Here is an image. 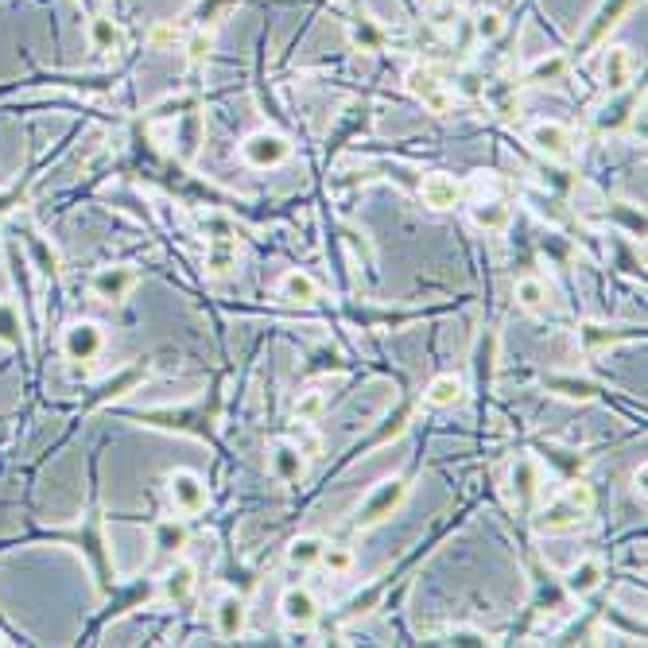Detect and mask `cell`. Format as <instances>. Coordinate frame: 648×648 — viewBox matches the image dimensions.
Here are the masks:
<instances>
[{
    "instance_id": "6da1fadb",
    "label": "cell",
    "mask_w": 648,
    "mask_h": 648,
    "mask_svg": "<svg viewBox=\"0 0 648 648\" xmlns=\"http://www.w3.org/2000/svg\"><path fill=\"white\" fill-rule=\"evenodd\" d=\"M136 420L152 423V427H167V431H187V435L214 443V431H218V420H222V385L210 392V400L202 396L191 408H156V412H140Z\"/></svg>"
},
{
    "instance_id": "7a4b0ae2",
    "label": "cell",
    "mask_w": 648,
    "mask_h": 648,
    "mask_svg": "<svg viewBox=\"0 0 648 648\" xmlns=\"http://www.w3.org/2000/svg\"><path fill=\"white\" fill-rule=\"evenodd\" d=\"M59 540H70L74 548L86 555L90 571H94V583H98L101 594H109L117 586V571L109 563V540H105V520H101V509L94 505V513L82 520V528L74 532H59Z\"/></svg>"
},
{
    "instance_id": "3957f363",
    "label": "cell",
    "mask_w": 648,
    "mask_h": 648,
    "mask_svg": "<svg viewBox=\"0 0 648 648\" xmlns=\"http://www.w3.org/2000/svg\"><path fill=\"white\" fill-rule=\"evenodd\" d=\"M590 509H594V489L586 486L583 478H571L563 486V493L536 513V528L540 532H563V528H571V524L590 517Z\"/></svg>"
},
{
    "instance_id": "277c9868",
    "label": "cell",
    "mask_w": 648,
    "mask_h": 648,
    "mask_svg": "<svg viewBox=\"0 0 648 648\" xmlns=\"http://www.w3.org/2000/svg\"><path fill=\"white\" fill-rule=\"evenodd\" d=\"M404 497H408V482H404V478H385L381 486H373V493L361 501L354 524L357 528H373V524L389 520L392 513L404 505Z\"/></svg>"
},
{
    "instance_id": "5b68a950",
    "label": "cell",
    "mask_w": 648,
    "mask_h": 648,
    "mask_svg": "<svg viewBox=\"0 0 648 648\" xmlns=\"http://www.w3.org/2000/svg\"><path fill=\"white\" fill-rule=\"evenodd\" d=\"M404 82H408V94L420 101L427 113H439V117H443V113H451V105H454L451 86H447V82H443V78H439L431 66H412Z\"/></svg>"
},
{
    "instance_id": "8992f818",
    "label": "cell",
    "mask_w": 648,
    "mask_h": 648,
    "mask_svg": "<svg viewBox=\"0 0 648 648\" xmlns=\"http://www.w3.org/2000/svg\"><path fill=\"white\" fill-rule=\"evenodd\" d=\"M288 156H292V140L280 136V132L260 129L241 140V160L249 163V167H280Z\"/></svg>"
},
{
    "instance_id": "52a82bcc",
    "label": "cell",
    "mask_w": 648,
    "mask_h": 648,
    "mask_svg": "<svg viewBox=\"0 0 648 648\" xmlns=\"http://www.w3.org/2000/svg\"><path fill=\"white\" fill-rule=\"evenodd\" d=\"M528 140H532V148L540 152V156H548V160H571L575 156V136L567 125H559V121H540V125H532L528 129Z\"/></svg>"
},
{
    "instance_id": "ba28073f",
    "label": "cell",
    "mask_w": 648,
    "mask_h": 648,
    "mask_svg": "<svg viewBox=\"0 0 648 648\" xmlns=\"http://www.w3.org/2000/svg\"><path fill=\"white\" fill-rule=\"evenodd\" d=\"M167 493H171V505L183 513V517H195L206 509V482L198 478L195 470H175L167 478Z\"/></svg>"
},
{
    "instance_id": "9c48e42d",
    "label": "cell",
    "mask_w": 648,
    "mask_h": 648,
    "mask_svg": "<svg viewBox=\"0 0 648 648\" xmlns=\"http://www.w3.org/2000/svg\"><path fill=\"white\" fill-rule=\"evenodd\" d=\"M633 8V0H602L598 4V12H594V20L586 24V32L575 39V51L583 55V51H590V47H598L602 39H606V32L614 28V24H621V16Z\"/></svg>"
},
{
    "instance_id": "30bf717a",
    "label": "cell",
    "mask_w": 648,
    "mask_h": 648,
    "mask_svg": "<svg viewBox=\"0 0 648 648\" xmlns=\"http://www.w3.org/2000/svg\"><path fill=\"white\" fill-rule=\"evenodd\" d=\"M136 288V272L129 264H109V268H98L94 280H90V292L105 299V303H121L129 299V292Z\"/></svg>"
},
{
    "instance_id": "8fae6325",
    "label": "cell",
    "mask_w": 648,
    "mask_h": 648,
    "mask_svg": "<svg viewBox=\"0 0 648 648\" xmlns=\"http://www.w3.org/2000/svg\"><path fill=\"white\" fill-rule=\"evenodd\" d=\"M237 253H241V245H237V237H233V229L229 226H214V237L206 241V272L210 276H229L233 268H237Z\"/></svg>"
},
{
    "instance_id": "7c38bea8",
    "label": "cell",
    "mask_w": 648,
    "mask_h": 648,
    "mask_svg": "<svg viewBox=\"0 0 648 648\" xmlns=\"http://www.w3.org/2000/svg\"><path fill=\"white\" fill-rule=\"evenodd\" d=\"M280 614L292 629H311L319 621V602L307 586H288L284 598H280Z\"/></svg>"
},
{
    "instance_id": "4fadbf2b",
    "label": "cell",
    "mask_w": 648,
    "mask_h": 648,
    "mask_svg": "<svg viewBox=\"0 0 648 648\" xmlns=\"http://www.w3.org/2000/svg\"><path fill=\"white\" fill-rule=\"evenodd\" d=\"M509 482H513V493H517L520 505L532 509L540 501V493H544V470H540L536 458H517L513 470H509Z\"/></svg>"
},
{
    "instance_id": "5bb4252c",
    "label": "cell",
    "mask_w": 648,
    "mask_h": 648,
    "mask_svg": "<svg viewBox=\"0 0 648 648\" xmlns=\"http://www.w3.org/2000/svg\"><path fill=\"white\" fill-rule=\"evenodd\" d=\"M101 330L94 323H74L66 326L63 334V350L70 361H94V357L101 354Z\"/></svg>"
},
{
    "instance_id": "9a60e30c",
    "label": "cell",
    "mask_w": 648,
    "mask_h": 648,
    "mask_svg": "<svg viewBox=\"0 0 648 648\" xmlns=\"http://www.w3.org/2000/svg\"><path fill=\"white\" fill-rule=\"evenodd\" d=\"M420 198H423V206H431V210H451V206L462 202V187L454 183L451 175L435 171V175H427L420 183Z\"/></svg>"
},
{
    "instance_id": "2e32d148",
    "label": "cell",
    "mask_w": 648,
    "mask_h": 648,
    "mask_svg": "<svg viewBox=\"0 0 648 648\" xmlns=\"http://www.w3.org/2000/svg\"><path fill=\"white\" fill-rule=\"evenodd\" d=\"M268 466L280 482H299L303 470H307V454L299 451V443H276L268 454Z\"/></svg>"
},
{
    "instance_id": "e0dca14e",
    "label": "cell",
    "mask_w": 648,
    "mask_h": 648,
    "mask_svg": "<svg viewBox=\"0 0 648 648\" xmlns=\"http://www.w3.org/2000/svg\"><path fill=\"white\" fill-rule=\"evenodd\" d=\"M602 82L610 86V94L629 90V82H633V59H629L625 47H606V55H602Z\"/></svg>"
},
{
    "instance_id": "ac0fdd59",
    "label": "cell",
    "mask_w": 648,
    "mask_h": 648,
    "mask_svg": "<svg viewBox=\"0 0 648 648\" xmlns=\"http://www.w3.org/2000/svg\"><path fill=\"white\" fill-rule=\"evenodd\" d=\"M280 299H284V303H295V307H311V303H319V284H315L307 272L292 268V272L280 276Z\"/></svg>"
},
{
    "instance_id": "d6986e66",
    "label": "cell",
    "mask_w": 648,
    "mask_h": 648,
    "mask_svg": "<svg viewBox=\"0 0 648 648\" xmlns=\"http://www.w3.org/2000/svg\"><path fill=\"white\" fill-rule=\"evenodd\" d=\"M214 617H218V633H222L226 641L241 637V629H245V598H241V594H233V590H226V594L218 598V610H214Z\"/></svg>"
},
{
    "instance_id": "ffe728a7",
    "label": "cell",
    "mask_w": 648,
    "mask_h": 648,
    "mask_svg": "<svg viewBox=\"0 0 648 648\" xmlns=\"http://www.w3.org/2000/svg\"><path fill=\"white\" fill-rule=\"evenodd\" d=\"M191 590H195V563H183V559H179V563L160 579V598L175 606V602H183Z\"/></svg>"
},
{
    "instance_id": "44dd1931",
    "label": "cell",
    "mask_w": 648,
    "mask_h": 648,
    "mask_svg": "<svg viewBox=\"0 0 648 648\" xmlns=\"http://www.w3.org/2000/svg\"><path fill=\"white\" fill-rule=\"evenodd\" d=\"M633 105H637L633 90H617V98L606 101V105L598 109V132L625 129V125H629V117H633Z\"/></svg>"
},
{
    "instance_id": "7402d4cb",
    "label": "cell",
    "mask_w": 648,
    "mask_h": 648,
    "mask_svg": "<svg viewBox=\"0 0 648 648\" xmlns=\"http://www.w3.org/2000/svg\"><path fill=\"white\" fill-rule=\"evenodd\" d=\"M470 214H474V222L482 229H489V233H501V229L509 226V202L505 198H497V195H489V198H474V206H470Z\"/></svg>"
},
{
    "instance_id": "603a6c76",
    "label": "cell",
    "mask_w": 648,
    "mask_h": 648,
    "mask_svg": "<svg viewBox=\"0 0 648 648\" xmlns=\"http://www.w3.org/2000/svg\"><path fill=\"white\" fill-rule=\"evenodd\" d=\"M629 338H637V330H633V326L583 323V330H579V342H583L586 350H606V346H614V342H629Z\"/></svg>"
},
{
    "instance_id": "cb8c5ba5",
    "label": "cell",
    "mask_w": 648,
    "mask_h": 648,
    "mask_svg": "<svg viewBox=\"0 0 648 648\" xmlns=\"http://www.w3.org/2000/svg\"><path fill=\"white\" fill-rule=\"evenodd\" d=\"M602 575H606V571H602V563H598V559H579V563H575V567L563 575V586H567L571 594L586 598L590 590H598V586H602Z\"/></svg>"
},
{
    "instance_id": "d4e9b609",
    "label": "cell",
    "mask_w": 648,
    "mask_h": 648,
    "mask_svg": "<svg viewBox=\"0 0 648 648\" xmlns=\"http://www.w3.org/2000/svg\"><path fill=\"white\" fill-rule=\"evenodd\" d=\"M462 396H466V385L454 377V373H443V377H435L427 392H423V400L431 404V408H454V404H462Z\"/></svg>"
},
{
    "instance_id": "484cf974",
    "label": "cell",
    "mask_w": 648,
    "mask_h": 648,
    "mask_svg": "<svg viewBox=\"0 0 648 648\" xmlns=\"http://www.w3.org/2000/svg\"><path fill=\"white\" fill-rule=\"evenodd\" d=\"M385 28L373 20V16H354V24H350V43H354L357 51H385Z\"/></svg>"
},
{
    "instance_id": "4316f807",
    "label": "cell",
    "mask_w": 648,
    "mask_h": 648,
    "mask_svg": "<svg viewBox=\"0 0 648 648\" xmlns=\"http://www.w3.org/2000/svg\"><path fill=\"white\" fill-rule=\"evenodd\" d=\"M229 4H233V0H195V4L187 8V16H183V32H191V28H214Z\"/></svg>"
},
{
    "instance_id": "83f0119b",
    "label": "cell",
    "mask_w": 648,
    "mask_h": 648,
    "mask_svg": "<svg viewBox=\"0 0 648 648\" xmlns=\"http://www.w3.org/2000/svg\"><path fill=\"white\" fill-rule=\"evenodd\" d=\"M540 451H544V462H548V466H555V470H559L567 482H571V478H579V474L586 470V454H579V451H567V447H555V443L540 447Z\"/></svg>"
},
{
    "instance_id": "f1b7e54d",
    "label": "cell",
    "mask_w": 648,
    "mask_h": 648,
    "mask_svg": "<svg viewBox=\"0 0 648 648\" xmlns=\"http://www.w3.org/2000/svg\"><path fill=\"white\" fill-rule=\"evenodd\" d=\"M567 74V55H544L524 70V82L528 86H548V82H559Z\"/></svg>"
},
{
    "instance_id": "f546056e",
    "label": "cell",
    "mask_w": 648,
    "mask_h": 648,
    "mask_svg": "<svg viewBox=\"0 0 648 648\" xmlns=\"http://www.w3.org/2000/svg\"><path fill=\"white\" fill-rule=\"evenodd\" d=\"M152 544H156V551H163V555H179V551L187 548V528H183L179 520H160V524L152 528Z\"/></svg>"
},
{
    "instance_id": "4dcf8cb0",
    "label": "cell",
    "mask_w": 648,
    "mask_h": 648,
    "mask_svg": "<svg viewBox=\"0 0 648 648\" xmlns=\"http://www.w3.org/2000/svg\"><path fill=\"white\" fill-rule=\"evenodd\" d=\"M326 392L323 389H307V392H299V400L292 404V420L295 423H315V420H323L326 416Z\"/></svg>"
},
{
    "instance_id": "1f68e13d",
    "label": "cell",
    "mask_w": 648,
    "mask_h": 648,
    "mask_svg": "<svg viewBox=\"0 0 648 648\" xmlns=\"http://www.w3.org/2000/svg\"><path fill=\"white\" fill-rule=\"evenodd\" d=\"M323 548H326L323 536H295L292 544H288V563L292 567H315Z\"/></svg>"
},
{
    "instance_id": "d6a6232c",
    "label": "cell",
    "mask_w": 648,
    "mask_h": 648,
    "mask_svg": "<svg viewBox=\"0 0 648 648\" xmlns=\"http://www.w3.org/2000/svg\"><path fill=\"white\" fill-rule=\"evenodd\" d=\"M544 385L551 392H559V396H567V400H590V396L602 392V385H594L586 377H544Z\"/></svg>"
},
{
    "instance_id": "836d02e7",
    "label": "cell",
    "mask_w": 648,
    "mask_h": 648,
    "mask_svg": "<svg viewBox=\"0 0 648 648\" xmlns=\"http://www.w3.org/2000/svg\"><path fill=\"white\" fill-rule=\"evenodd\" d=\"M412 423V400H404V404H396V412H389L385 416V427L365 443V447H381V443H389V439H396V435H404V427Z\"/></svg>"
},
{
    "instance_id": "e575fe53",
    "label": "cell",
    "mask_w": 648,
    "mask_h": 648,
    "mask_svg": "<svg viewBox=\"0 0 648 648\" xmlns=\"http://www.w3.org/2000/svg\"><path fill=\"white\" fill-rule=\"evenodd\" d=\"M24 342V319L12 299H0V346H20Z\"/></svg>"
},
{
    "instance_id": "d590c367",
    "label": "cell",
    "mask_w": 648,
    "mask_h": 648,
    "mask_svg": "<svg viewBox=\"0 0 648 648\" xmlns=\"http://www.w3.org/2000/svg\"><path fill=\"white\" fill-rule=\"evenodd\" d=\"M513 295H517V303L524 307V311H544V307H548V284H544V280H536V276H524V280H517Z\"/></svg>"
},
{
    "instance_id": "8d00e7d4",
    "label": "cell",
    "mask_w": 648,
    "mask_h": 648,
    "mask_svg": "<svg viewBox=\"0 0 648 648\" xmlns=\"http://www.w3.org/2000/svg\"><path fill=\"white\" fill-rule=\"evenodd\" d=\"M198 140H202V121H198V113H183V121H179V129H175V144H179V156H183V160H195Z\"/></svg>"
},
{
    "instance_id": "74e56055",
    "label": "cell",
    "mask_w": 648,
    "mask_h": 648,
    "mask_svg": "<svg viewBox=\"0 0 648 648\" xmlns=\"http://www.w3.org/2000/svg\"><path fill=\"white\" fill-rule=\"evenodd\" d=\"M109 594H117V590H109ZM152 594H156V586L140 579V583H132L129 590H121V594H117V606L109 602V614H129V610H136L140 602H148Z\"/></svg>"
},
{
    "instance_id": "f35d334b",
    "label": "cell",
    "mask_w": 648,
    "mask_h": 648,
    "mask_svg": "<svg viewBox=\"0 0 648 648\" xmlns=\"http://www.w3.org/2000/svg\"><path fill=\"white\" fill-rule=\"evenodd\" d=\"M24 241H28V249H32L39 272H43V276H59V257H55V249H51L39 233H24Z\"/></svg>"
},
{
    "instance_id": "ab89813d",
    "label": "cell",
    "mask_w": 648,
    "mask_h": 648,
    "mask_svg": "<svg viewBox=\"0 0 648 648\" xmlns=\"http://www.w3.org/2000/svg\"><path fill=\"white\" fill-rule=\"evenodd\" d=\"M90 43H94L98 51H117V47H121V28H117L109 16H98V20L90 24Z\"/></svg>"
},
{
    "instance_id": "60d3db41",
    "label": "cell",
    "mask_w": 648,
    "mask_h": 648,
    "mask_svg": "<svg viewBox=\"0 0 648 648\" xmlns=\"http://www.w3.org/2000/svg\"><path fill=\"white\" fill-rule=\"evenodd\" d=\"M183 39H187V63L191 66L206 63L210 43H214V32H210V28H191V32H183Z\"/></svg>"
},
{
    "instance_id": "b9f144b4",
    "label": "cell",
    "mask_w": 648,
    "mask_h": 648,
    "mask_svg": "<svg viewBox=\"0 0 648 648\" xmlns=\"http://www.w3.org/2000/svg\"><path fill=\"white\" fill-rule=\"evenodd\" d=\"M144 381V365H129L125 373H117L105 389H101V400H113V396H125V392L132 389V385H140Z\"/></svg>"
},
{
    "instance_id": "7bdbcfd3",
    "label": "cell",
    "mask_w": 648,
    "mask_h": 648,
    "mask_svg": "<svg viewBox=\"0 0 648 648\" xmlns=\"http://www.w3.org/2000/svg\"><path fill=\"white\" fill-rule=\"evenodd\" d=\"M319 563H323L330 575H346L350 567H354V551L350 548H334V544H326L323 555H319Z\"/></svg>"
},
{
    "instance_id": "ee69618b",
    "label": "cell",
    "mask_w": 648,
    "mask_h": 648,
    "mask_svg": "<svg viewBox=\"0 0 648 648\" xmlns=\"http://www.w3.org/2000/svg\"><path fill=\"white\" fill-rule=\"evenodd\" d=\"M474 28H478V35H482V39H497V35L505 32V16H501L497 8H486V12H478Z\"/></svg>"
},
{
    "instance_id": "f6af8a7d",
    "label": "cell",
    "mask_w": 648,
    "mask_h": 648,
    "mask_svg": "<svg viewBox=\"0 0 648 648\" xmlns=\"http://www.w3.org/2000/svg\"><path fill=\"white\" fill-rule=\"evenodd\" d=\"M447 645L478 648V645H489V637L482 629H451V633H447Z\"/></svg>"
},
{
    "instance_id": "bcb514c9",
    "label": "cell",
    "mask_w": 648,
    "mask_h": 648,
    "mask_svg": "<svg viewBox=\"0 0 648 648\" xmlns=\"http://www.w3.org/2000/svg\"><path fill=\"white\" fill-rule=\"evenodd\" d=\"M183 39V28H175V24H160L156 32H152V47H175Z\"/></svg>"
},
{
    "instance_id": "7dc6e473",
    "label": "cell",
    "mask_w": 648,
    "mask_h": 648,
    "mask_svg": "<svg viewBox=\"0 0 648 648\" xmlns=\"http://www.w3.org/2000/svg\"><path fill=\"white\" fill-rule=\"evenodd\" d=\"M12 202H20V191H8V195H0V214H8V210H12Z\"/></svg>"
},
{
    "instance_id": "c3c4849f",
    "label": "cell",
    "mask_w": 648,
    "mask_h": 648,
    "mask_svg": "<svg viewBox=\"0 0 648 648\" xmlns=\"http://www.w3.org/2000/svg\"><path fill=\"white\" fill-rule=\"evenodd\" d=\"M633 489H637V497H641V501H645V466H641V470H637V474H633Z\"/></svg>"
}]
</instances>
